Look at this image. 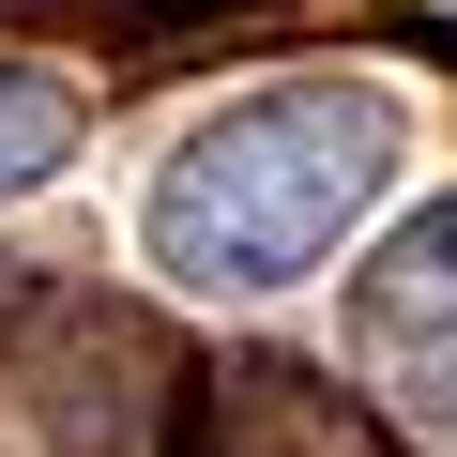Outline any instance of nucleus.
Masks as SVG:
<instances>
[{"instance_id": "nucleus-1", "label": "nucleus", "mask_w": 457, "mask_h": 457, "mask_svg": "<svg viewBox=\"0 0 457 457\" xmlns=\"http://www.w3.org/2000/svg\"><path fill=\"white\" fill-rule=\"evenodd\" d=\"M411 122L381 77H275V92H228L168 168H153V213L137 245L168 290L198 305H260V290H305L351 228L381 213Z\"/></svg>"}, {"instance_id": "nucleus-2", "label": "nucleus", "mask_w": 457, "mask_h": 457, "mask_svg": "<svg viewBox=\"0 0 457 457\" xmlns=\"http://www.w3.org/2000/svg\"><path fill=\"white\" fill-rule=\"evenodd\" d=\"M168 457H442V442L381 427L366 396H336V381L290 366V351H228V366H183Z\"/></svg>"}, {"instance_id": "nucleus-3", "label": "nucleus", "mask_w": 457, "mask_h": 457, "mask_svg": "<svg viewBox=\"0 0 457 457\" xmlns=\"http://www.w3.org/2000/svg\"><path fill=\"white\" fill-rule=\"evenodd\" d=\"M351 320H366V351H396V366H442V351H457V198H427L396 245L366 260Z\"/></svg>"}, {"instance_id": "nucleus-4", "label": "nucleus", "mask_w": 457, "mask_h": 457, "mask_svg": "<svg viewBox=\"0 0 457 457\" xmlns=\"http://www.w3.org/2000/svg\"><path fill=\"white\" fill-rule=\"evenodd\" d=\"M77 153H92V92H77V77H46V62H0V198L62 183Z\"/></svg>"}, {"instance_id": "nucleus-5", "label": "nucleus", "mask_w": 457, "mask_h": 457, "mask_svg": "<svg viewBox=\"0 0 457 457\" xmlns=\"http://www.w3.org/2000/svg\"><path fill=\"white\" fill-rule=\"evenodd\" d=\"M411 411H427V442L457 457V351H442V366H411Z\"/></svg>"}]
</instances>
